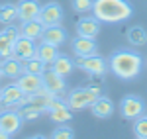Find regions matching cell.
Segmentation results:
<instances>
[{
    "label": "cell",
    "instance_id": "cell-6",
    "mask_svg": "<svg viewBox=\"0 0 147 139\" xmlns=\"http://www.w3.org/2000/svg\"><path fill=\"white\" fill-rule=\"evenodd\" d=\"M120 114L125 120H136L141 114H145V102L141 96L136 94H125L124 98L120 100Z\"/></svg>",
    "mask_w": 147,
    "mask_h": 139
},
{
    "label": "cell",
    "instance_id": "cell-29",
    "mask_svg": "<svg viewBox=\"0 0 147 139\" xmlns=\"http://www.w3.org/2000/svg\"><path fill=\"white\" fill-rule=\"evenodd\" d=\"M51 137L53 139H73L75 137V131H73V128H69L65 124H59V126L53 129Z\"/></svg>",
    "mask_w": 147,
    "mask_h": 139
},
{
    "label": "cell",
    "instance_id": "cell-8",
    "mask_svg": "<svg viewBox=\"0 0 147 139\" xmlns=\"http://www.w3.org/2000/svg\"><path fill=\"white\" fill-rule=\"evenodd\" d=\"M47 116L51 118L55 124H67L69 120L73 118V110L67 106L65 98L55 96V98H53V102H51L49 108H47Z\"/></svg>",
    "mask_w": 147,
    "mask_h": 139
},
{
    "label": "cell",
    "instance_id": "cell-21",
    "mask_svg": "<svg viewBox=\"0 0 147 139\" xmlns=\"http://www.w3.org/2000/svg\"><path fill=\"white\" fill-rule=\"evenodd\" d=\"M57 55H59V47L53 45V43L41 41V43H37V45H35V57L41 59L47 67H49V65L57 59Z\"/></svg>",
    "mask_w": 147,
    "mask_h": 139
},
{
    "label": "cell",
    "instance_id": "cell-20",
    "mask_svg": "<svg viewBox=\"0 0 147 139\" xmlns=\"http://www.w3.org/2000/svg\"><path fill=\"white\" fill-rule=\"evenodd\" d=\"M0 61H2V73H4V77H6V79L16 81V79L24 73V63L18 57L10 55V57L0 59Z\"/></svg>",
    "mask_w": 147,
    "mask_h": 139
},
{
    "label": "cell",
    "instance_id": "cell-11",
    "mask_svg": "<svg viewBox=\"0 0 147 139\" xmlns=\"http://www.w3.org/2000/svg\"><path fill=\"white\" fill-rule=\"evenodd\" d=\"M100 26H102V22L94 14L92 16H82V18H79V22H77V35L96 39V35L100 34Z\"/></svg>",
    "mask_w": 147,
    "mask_h": 139
},
{
    "label": "cell",
    "instance_id": "cell-24",
    "mask_svg": "<svg viewBox=\"0 0 147 139\" xmlns=\"http://www.w3.org/2000/svg\"><path fill=\"white\" fill-rule=\"evenodd\" d=\"M127 43L134 47H143L147 43V30L143 26H131L129 30H127Z\"/></svg>",
    "mask_w": 147,
    "mask_h": 139
},
{
    "label": "cell",
    "instance_id": "cell-15",
    "mask_svg": "<svg viewBox=\"0 0 147 139\" xmlns=\"http://www.w3.org/2000/svg\"><path fill=\"white\" fill-rule=\"evenodd\" d=\"M67 30L59 24V26H45L43 28V34H41V41H47V43H53V45L61 47L65 41H67Z\"/></svg>",
    "mask_w": 147,
    "mask_h": 139
},
{
    "label": "cell",
    "instance_id": "cell-31",
    "mask_svg": "<svg viewBox=\"0 0 147 139\" xmlns=\"http://www.w3.org/2000/svg\"><path fill=\"white\" fill-rule=\"evenodd\" d=\"M4 77V73H2V61H0V79Z\"/></svg>",
    "mask_w": 147,
    "mask_h": 139
},
{
    "label": "cell",
    "instance_id": "cell-1",
    "mask_svg": "<svg viewBox=\"0 0 147 139\" xmlns=\"http://www.w3.org/2000/svg\"><path fill=\"white\" fill-rule=\"evenodd\" d=\"M143 69V57L134 49H116L108 57V71L120 81H134Z\"/></svg>",
    "mask_w": 147,
    "mask_h": 139
},
{
    "label": "cell",
    "instance_id": "cell-19",
    "mask_svg": "<svg viewBox=\"0 0 147 139\" xmlns=\"http://www.w3.org/2000/svg\"><path fill=\"white\" fill-rule=\"evenodd\" d=\"M53 98H55V94H51L45 86H43V88H39L37 92L28 96V104L35 106V108H39L43 114H47V108H49V104L53 102Z\"/></svg>",
    "mask_w": 147,
    "mask_h": 139
},
{
    "label": "cell",
    "instance_id": "cell-7",
    "mask_svg": "<svg viewBox=\"0 0 147 139\" xmlns=\"http://www.w3.org/2000/svg\"><path fill=\"white\" fill-rule=\"evenodd\" d=\"M65 18V12H63V6L59 2H47L39 8V14H37V22H41V26H59Z\"/></svg>",
    "mask_w": 147,
    "mask_h": 139
},
{
    "label": "cell",
    "instance_id": "cell-9",
    "mask_svg": "<svg viewBox=\"0 0 147 139\" xmlns=\"http://www.w3.org/2000/svg\"><path fill=\"white\" fill-rule=\"evenodd\" d=\"M41 81H43V86H45L51 94H55V96H63V94L67 92V82H65V77L57 75L51 67L41 73Z\"/></svg>",
    "mask_w": 147,
    "mask_h": 139
},
{
    "label": "cell",
    "instance_id": "cell-12",
    "mask_svg": "<svg viewBox=\"0 0 147 139\" xmlns=\"http://www.w3.org/2000/svg\"><path fill=\"white\" fill-rule=\"evenodd\" d=\"M20 37V30L16 26H6L0 32V59H6L12 55L14 49V41Z\"/></svg>",
    "mask_w": 147,
    "mask_h": 139
},
{
    "label": "cell",
    "instance_id": "cell-22",
    "mask_svg": "<svg viewBox=\"0 0 147 139\" xmlns=\"http://www.w3.org/2000/svg\"><path fill=\"white\" fill-rule=\"evenodd\" d=\"M49 67L55 71L57 75H61V77H65V79H67L69 75L73 73V69H75V61H73L71 57H67V55H61V53H59L57 59L49 65Z\"/></svg>",
    "mask_w": 147,
    "mask_h": 139
},
{
    "label": "cell",
    "instance_id": "cell-17",
    "mask_svg": "<svg viewBox=\"0 0 147 139\" xmlns=\"http://www.w3.org/2000/svg\"><path fill=\"white\" fill-rule=\"evenodd\" d=\"M16 8H18V20L20 22H30V20H37L41 4L37 0H20L16 4Z\"/></svg>",
    "mask_w": 147,
    "mask_h": 139
},
{
    "label": "cell",
    "instance_id": "cell-13",
    "mask_svg": "<svg viewBox=\"0 0 147 139\" xmlns=\"http://www.w3.org/2000/svg\"><path fill=\"white\" fill-rule=\"evenodd\" d=\"M16 84L22 88V92L26 96L37 92L39 88H43V81H41V75H34V73H22L18 79H16Z\"/></svg>",
    "mask_w": 147,
    "mask_h": 139
},
{
    "label": "cell",
    "instance_id": "cell-4",
    "mask_svg": "<svg viewBox=\"0 0 147 139\" xmlns=\"http://www.w3.org/2000/svg\"><path fill=\"white\" fill-rule=\"evenodd\" d=\"M26 104H28V96L22 92V88L16 82H10V84L0 88V108H4V110H20Z\"/></svg>",
    "mask_w": 147,
    "mask_h": 139
},
{
    "label": "cell",
    "instance_id": "cell-27",
    "mask_svg": "<svg viewBox=\"0 0 147 139\" xmlns=\"http://www.w3.org/2000/svg\"><path fill=\"white\" fill-rule=\"evenodd\" d=\"M20 116H22V120L24 122H34V120H37L39 116H43V112L39 110V108H35V106H32V104H26V106H22L20 110Z\"/></svg>",
    "mask_w": 147,
    "mask_h": 139
},
{
    "label": "cell",
    "instance_id": "cell-5",
    "mask_svg": "<svg viewBox=\"0 0 147 139\" xmlns=\"http://www.w3.org/2000/svg\"><path fill=\"white\" fill-rule=\"evenodd\" d=\"M75 67H79L80 71H84L86 75H92V77H104L108 73V61L102 59L98 53H94V55H86V57H77Z\"/></svg>",
    "mask_w": 147,
    "mask_h": 139
},
{
    "label": "cell",
    "instance_id": "cell-26",
    "mask_svg": "<svg viewBox=\"0 0 147 139\" xmlns=\"http://www.w3.org/2000/svg\"><path fill=\"white\" fill-rule=\"evenodd\" d=\"M24 63V73H34V75H41L43 71L47 69V65L37 57H32V59H26L22 61Z\"/></svg>",
    "mask_w": 147,
    "mask_h": 139
},
{
    "label": "cell",
    "instance_id": "cell-30",
    "mask_svg": "<svg viewBox=\"0 0 147 139\" xmlns=\"http://www.w3.org/2000/svg\"><path fill=\"white\" fill-rule=\"evenodd\" d=\"M92 4L94 0H71V6L77 14H88L92 12Z\"/></svg>",
    "mask_w": 147,
    "mask_h": 139
},
{
    "label": "cell",
    "instance_id": "cell-23",
    "mask_svg": "<svg viewBox=\"0 0 147 139\" xmlns=\"http://www.w3.org/2000/svg\"><path fill=\"white\" fill-rule=\"evenodd\" d=\"M18 30H20V35L24 37H30V39H39L41 34H43V26L41 22H37V20H30V22H22L18 26Z\"/></svg>",
    "mask_w": 147,
    "mask_h": 139
},
{
    "label": "cell",
    "instance_id": "cell-2",
    "mask_svg": "<svg viewBox=\"0 0 147 139\" xmlns=\"http://www.w3.org/2000/svg\"><path fill=\"white\" fill-rule=\"evenodd\" d=\"M92 14L102 24H122L131 18L134 6L129 0H94Z\"/></svg>",
    "mask_w": 147,
    "mask_h": 139
},
{
    "label": "cell",
    "instance_id": "cell-3",
    "mask_svg": "<svg viewBox=\"0 0 147 139\" xmlns=\"http://www.w3.org/2000/svg\"><path fill=\"white\" fill-rule=\"evenodd\" d=\"M100 88L98 86H80V88H73L71 92H67L65 96V102L73 112H80V110H86L90 108V104L100 96Z\"/></svg>",
    "mask_w": 147,
    "mask_h": 139
},
{
    "label": "cell",
    "instance_id": "cell-10",
    "mask_svg": "<svg viewBox=\"0 0 147 139\" xmlns=\"http://www.w3.org/2000/svg\"><path fill=\"white\" fill-rule=\"evenodd\" d=\"M22 124L24 120L20 116V112L18 110H4L2 114H0V129L4 131V133H8V135H16L20 129H22Z\"/></svg>",
    "mask_w": 147,
    "mask_h": 139
},
{
    "label": "cell",
    "instance_id": "cell-16",
    "mask_svg": "<svg viewBox=\"0 0 147 139\" xmlns=\"http://www.w3.org/2000/svg\"><path fill=\"white\" fill-rule=\"evenodd\" d=\"M71 47H73V53L77 57H86V55L98 53V45H96V41L92 37H80V35H77L73 39Z\"/></svg>",
    "mask_w": 147,
    "mask_h": 139
},
{
    "label": "cell",
    "instance_id": "cell-25",
    "mask_svg": "<svg viewBox=\"0 0 147 139\" xmlns=\"http://www.w3.org/2000/svg\"><path fill=\"white\" fill-rule=\"evenodd\" d=\"M18 20V8L12 2H4L0 4V24H12Z\"/></svg>",
    "mask_w": 147,
    "mask_h": 139
},
{
    "label": "cell",
    "instance_id": "cell-18",
    "mask_svg": "<svg viewBox=\"0 0 147 139\" xmlns=\"http://www.w3.org/2000/svg\"><path fill=\"white\" fill-rule=\"evenodd\" d=\"M90 112H92V116H94V118H98V120H106V118H110L114 114V102L108 98V96L100 94V96L90 104Z\"/></svg>",
    "mask_w": 147,
    "mask_h": 139
},
{
    "label": "cell",
    "instance_id": "cell-28",
    "mask_svg": "<svg viewBox=\"0 0 147 139\" xmlns=\"http://www.w3.org/2000/svg\"><path fill=\"white\" fill-rule=\"evenodd\" d=\"M134 133H136L137 139H147V116L145 114H141L139 118H136Z\"/></svg>",
    "mask_w": 147,
    "mask_h": 139
},
{
    "label": "cell",
    "instance_id": "cell-14",
    "mask_svg": "<svg viewBox=\"0 0 147 139\" xmlns=\"http://www.w3.org/2000/svg\"><path fill=\"white\" fill-rule=\"evenodd\" d=\"M12 55H14V57H18L20 61H26V59L35 57V41H34V39H30V37L20 35V37L14 41Z\"/></svg>",
    "mask_w": 147,
    "mask_h": 139
}]
</instances>
